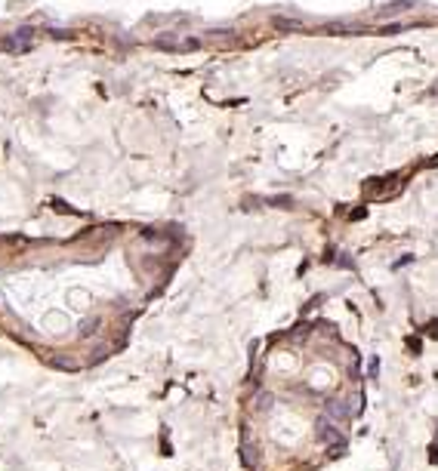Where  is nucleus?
Returning <instances> with one entry per match:
<instances>
[{"mask_svg":"<svg viewBox=\"0 0 438 471\" xmlns=\"http://www.w3.org/2000/svg\"><path fill=\"white\" fill-rule=\"evenodd\" d=\"M407 348H410L413 354H420V339H407Z\"/></svg>","mask_w":438,"mask_h":471,"instance_id":"obj_3","label":"nucleus"},{"mask_svg":"<svg viewBox=\"0 0 438 471\" xmlns=\"http://www.w3.org/2000/svg\"><path fill=\"white\" fill-rule=\"evenodd\" d=\"M327 413H330L333 419H343V422H346V419H352L355 410H352L346 401H330V404H327Z\"/></svg>","mask_w":438,"mask_h":471,"instance_id":"obj_2","label":"nucleus"},{"mask_svg":"<svg viewBox=\"0 0 438 471\" xmlns=\"http://www.w3.org/2000/svg\"><path fill=\"white\" fill-rule=\"evenodd\" d=\"M318 437H321V440H330V443H339V447H343L339 428H336L333 422H327V419H321V422H318Z\"/></svg>","mask_w":438,"mask_h":471,"instance_id":"obj_1","label":"nucleus"},{"mask_svg":"<svg viewBox=\"0 0 438 471\" xmlns=\"http://www.w3.org/2000/svg\"><path fill=\"white\" fill-rule=\"evenodd\" d=\"M426 333H429V336H435V339H438V320H429V327H426Z\"/></svg>","mask_w":438,"mask_h":471,"instance_id":"obj_4","label":"nucleus"},{"mask_svg":"<svg viewBox=\"0 0 438 471\" xmlns=\"http://www.w3.org/2000/svg\"><path fill=\"white\" fill-rule=\"evenodd\" d=\"M380 373V357H371V376Z\"/></svg>","mask_w":438,"mask_h":471,"instance_id":"obj_5","label":"nucleus"}]
</instances>
